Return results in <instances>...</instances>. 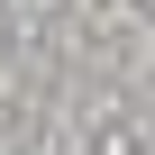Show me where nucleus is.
Returning a JSON list of instances; mask_svg holds the SVG:
<instances>
[]
</instances>
